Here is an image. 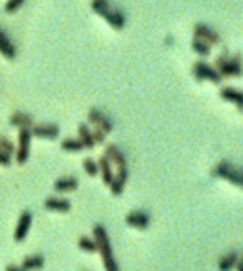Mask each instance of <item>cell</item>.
I'll return each instance as SVG.
<instances>
[{
    "instance_id": "6da1fadb",
    "label": "cell",
    "mask_w": 243,
    "mask_h": 271,
    "mask_svg": "<svg viewBox=\"0 0 243 271\" xmlns=\"http://www.w3.org/2000/svg\"><path fill=\"white\" fill-rule=\"evenodd\" d=\"M93 241L97 243V250L101 252L105 269L120 271L116 258H114V252H112V247H110V239H109V233H107V228H105L103 224L93 226Z\"/></svg>"
},
{
    "instance_id": "8992f818",
    "label": "cell",
    "mask_w": 243,
    "mask_h": 271,
    "mask_svg": "<svg viewBox=\"0 0 243 271\" xmlns=\"http://www.w3.org/2000/svg\"><path fill=\"white\" fill-rule=\"evenodd\" d=\"M31 127H19V139H17V148H16V161L23 165L29 159L31 154Z\"/></svg>"
},
{
    "instance_id": "f546056e",
    "label": "cell",
    "mask_w": 243,
    "mask_h": 271,
    "mask_svg": "<svg viewBox=\"0 0 243 271\" xmlns=\"http://www.w3.org/2000/svg\"><path fill=\"white\" fill-rule=\"evenodd\" d=\"M10 163H12V155L4 154V152L0 150V165H2V167H10Z\"/></svg>"
},
{
    "instance_id": "5bb4252c",
    "label": "cell",
    "mask_w": 243,
    "mask_h": 271,
    "mask_svg": "<svg viewBox=\"0 0 243 271\" xmlns=\"http://www.w3.org/2000/svg\"><path fill=\"white\" fill-rule=\"evenodd\" d=\"M220 99H224L228 102H234L237 110L243 112V93L235 87H220Z\"/></svg>"
},
{
    "instance_id": "d6986e66",
    "label": "cell",
    "mask_w": 243,
    "mask_h": 271,
    "mask_svg": "<svg viewBox=\"0 0 243 271\" xmlns=\"http://www.w3.org/2000/svg\"><path fill=\"white\" fill-rule=\"evenodd\" d=\"M237 262H239L237 250H228L226 254H222V258L219 260V271H232Z\"/></svg>"
},
{
    "instance_id": "603a6c76",
    "label": "cell",
    "mask_w": 243,
    "mask_h": 271,
    "mask_svg": "<svg viewBox=\"0 0 243 271\" xmlns=\"http://www.w3.org/2000/svg\"><path fill=\"white\" fill-rule=\"evenodd\" d=\"M192 51L196 55H200V57H209V55H211V46L205 44L204 40L194 38L192 40Z\"/></svg>"
},
{
    "instance_id": "4fadbf2b",
    "label": "cell",
    "mask_w": 243,
    "mask_h": 271,
    "mask_svg": "<svg viewBox=\"0 0 243 271\" xmlns=\"http://www.w3.org/2000/svg\"><path fill=\"white\" fill-rule=\"evenodd\" d=\"M126 182H127V167H122V169H118V173L112 177V182L109 184L112 195H122V194H124Z\"/></svg>"
},
{
    "instance_id": "9a60e30c",
    "label": "cell",
    "mask_w": 243,
    "mask_h": 271,
    "mask_svg": "<svg viewBox=\"0 0 243 271\" xmlns=\"http://www.w3.org/2000/svg\"><path fill=\"white\" fill-rule=\"evenodd\" d=\"M0 55H4L6 59H16L17 49L14 46V42L10 40V36L6 34V31L0 29Z\"/></svg>"
},
{
    "instance_id": "d4e9b609",
    "label": "cell",
    "mask_w": 243,
    "mask_h": 271,
    "mask_svg": "<svg viewBox=\"0 0 243 271\" xmlns=\"http://www.w3.org/2000/svg\"><path fill=\"white\" fill-rule=\"evenodd\" d=\"M78 247H80V250H84V252H97V243H95L91 237H80Z\"/></svg>"
},
{
    "instance_id": "277c9868",
    "label": "cell",
    "mask_w": 243,
    "mask_h": 271,
    "mask_svg": "<svg viewBox=\"0 0 243 271\" xmlns=\"http://www.w3.org/2000/svg\"><path fill=\"white\" fill-rule=\"evenodd\" d=\"M215 177H220L224 178V180H228V182H232V184H235V186H243V175L241 171H239V167H235L234 163L230 161H220L215 169L211 171Z\"/></svg>"
},
{
    "instance_id": "e0dca14e",
    "label": "cell",
    "mask_w": 243,
    "mask_h": 271,
    "mask_svg": "<svg viewBox=\"0 0 243 271\" xmlns=\"http://www.w3.org/2000/svg\"><path fill=\"white\" fill-rule=\"evenodd\" d=\"M97 167H99V173H101L103 177V182L109 186L110 182H112V177H114V171H112V163L109 161V157L105 154L97 159Z\"/></svg>"
},
{
    "instance_id": "ffe728a7",
    "label": "cell",
    "mask_w": 243,
    "mask_h": 271,
    "mask_svg": "<svg viewBox=\"0 0 243 271\" xmlns=\"http://www.w3.org/2000/svg\"><path fill=\"white\" fill-rule=\"evenodd\" d=\"M44 207L50 210H57V212H69L71 210V201H67L63 197H47L44 201Z\"/></svg>"
},
{
    "instance_id": "2e32d148",
    "label": "cell",
    "mask_w": 243,
    "mask_h": 271,
    "mask_svg": "<svg viewBox=\"0 0 243 271\" xmlns=\"http://www.w3.org/2000/svg\"><path fill=\"white\" fill-rule=\"evenodd\" d=\"M78 184H80V180L76 177H63L55 180L54 188H55V192L65 194V192H74V190L78 188Z\"/></svg>"
},
{
    "instance_id": "30bf717a",
    "label": "cell",
    "mask_w": 243,
    "mask_h": 271,
    "mask_svg": "<svg viewBox=\"0 0 243 271\" xmlns=\"http://www.w3.org/2000/svg\"><path fill=\"white\" fill-rule=\"evenodd\" d=\"M31 133H32V137L54 140L59 137V127L55 124H34L31 127Z\"/></svg>"
},
{
    "instance_id": "ba28073f",
    "label": "cell",
    "mask_w": 243,
    "mask_h": 271,
    "mask_svg": "<svg viewBox=\"0 0 243 271\" xmlns=\"http://www.w3.org/2000/svg\"><path fill=\"white\" fill-rule=\"evenodd\" d=\"M87 120H89V124L95 125L97 129H101V131H105L107 135H109L110 131H112V120H110L105 112H101L99 109H89V112H87Z\"/></svg>"
},
{
    "instance_id": "52a82bcc",
    "label": "cell",
    "mask_w": 243,
    "mask_h": 271,
    "mask_svg": "<svg viewBox=\"0 0 243 271\" xmlns=\"http://www.w3.org/2000/svg\"><path fill=\"white\" fill-rule=\"evenodd\" d=\"M194 38L204 40L205 44H209V46H219L220 44V34L213 27H209V25L205 23L194 25Z\"/></svg>"
},
{
    "instance_id": "4dcf8cb0",
    "label": "cell",
    "mask_w": 243,
    "mask_h": 271,
    "mask_svg": "<svg viewBox=\"0 0 243 271\" xmlns=\"http://www.w3.org/2000/svg\"><path fill=\"white\" fill-rule=\"evenodd\" d=\"M6 271H25L23 267H17V265H8L6 267Z\"/></svg>"
},
{
    "instance_id": "cb8c5ba5",
    "label": "cell",
    "mask_w": 243,
    "mask_h": 271,
    "mask_svg": "<svg viewBox=\"0 0 243 271\" xmlns=\"http://www.w3.org/2000/svg\"><path fill=\"white\" fill-rule=\"evenodd\" d=\"M61 148H63L65 152H82L84 146H82V142H80L76 137H69V139H65L61 142Z\"/></svg>"
},
{
    "instance_id": "7c38bea8",
    "label": "cell",
    "mask_w": 243,
    "mask_h": 271,
    "mask_svg": "<svg viewBox=\"0 0 243 271\" xmlns=\"http://www.w3.org/2000/svg\"><path fill=\"white\" fill-rule=\"evenodd\" d=\"M126 224L131 226V228H137V230H147L150 224V216L142 210H133L126 216Z\"/></svg>"
},
{
    "instance_id": "44dd1931",
    "label": "cell",
    "mask_w": 243,
    "mask_h": 271,
    "mask_svg": "<svg viewBox=\"0 0 243 271\" xmlns=\"http://www.w3.org/2000/svg\"><path fill=\"white\" fill-rule=\"evenodd\" d=\"M76 139L82 142V146H84V150H91V148L95 146L93 142V135H91V129L87 127L86 124H80L78 125V137Z\"/></svg>"
},
{
    "instance_id": "7402d4cb",
    "label": "cell",
    "mask_w": 243,
    "mask_h": 271,
    "mask_svg": "<svg viewBox=\"0 0 243 271\" xmlns=\"http://www.w3.org/2000/svg\"><path fill=\"white\" fill-rule=\"evenodd\" d=\"M21 267L25 271H34V269H42L44 267V256L34 254V256H27L21 263Z\"/></svg>"
},
{
    "instance_id": "9c48e42d",
    "label": "cell",
    "mask_w": 243,
    "mask_h": 271,
    "mask_svg": "<svg viewBox=\"0 0 243 271\" xmlns=\"http://www.w3.org/2000/svg\"><path fill=\"white\" fill-rule=\"evenodd\" d=\"M31 226H32V212L31 210H23L21 216H19V220H17L16 233H14L16 243H21V241L27 237V233H29V230H31Z\"/></svg>"
},
{
    "instance_id": "f1b7e54d",
    "label": "cell",
    "mask_w": 243,
    "mask_h": 271,
    "mask_svg": "<svg viewBox=\"0 0 243 271\" xmlns=\"http://www.w3.org/2000/svg\"><path fill=\"white\" fill-rule=\"evenodd\" d=\"M91 135H93V142H95V144H103V142L107 140V133L101 131V129H97V127H95L93 131H91Z\"/></svg>"
},
{
    "instance_id": "8fae6325",
    "label": "cell",
    "mask_w": 243,
    "mask_h": 271,
    "mask_svg": "<svg viewBox=\"0 0 243 271\" xmlns=\"http://www.w3.org/2000/svg\"><path fill=\"white\" fill-rule=\"evenodd\" d=\"M105 155L109 157V161L112 165H116L118 169H122V167H127V159H126V154L116 146V144H107V150H105Z\"/></svg>"
},
{
    "instance_id": "484cf974",
    "label": "cell",
    "mask_w": 243,
    "mask_h": 271,
    "mask_svg": "<svg viewBox=\"0 0 243 271\" xmlns=\"http://www.w3.org/2000/svg\"><path fill=\"white\" fill-rule=\"evenodd\" d=\"M0 150L4 152V154H8V155H14L16 154V146H14V142L8 139V137H0Z\"/></svg>"
},
{
    "instance_id": "4316f807",
    "label": "cell",
    "mask_w": 243,
    "mask_h": 271,
    "mask_svg": "<svg viewBox=\"0 0 243 271\" xmlns=\"http://www.w3.org/2000/svg\"><path fill=\"white\" fill-rule=\"evenodd\" d=\"M84 171H86L89 177H97V175H99L97 161H95V159H91V157H86V159H84Z\"/></svg>"
},
{
    "instance_id": "83f0119b",
    "label": "cell",
    "mask_w": 243,
    "mask_h": 271,
    "mask_svg": "<svg viewBox=\"0 0 243 271\" xmlns=\"http://www.w3.org/2000/svg\"><path fill=\"white\" fill-rule=\"evenodd\" d=\"M23 2L25 0H8V2H6V6H4V10H6L8 14H16L17 10L23 6Z\"/></svg>"
},
{
    "instance_id": "ac0fdd59",
    "label": "cell",
    "mask_w": 243,
    "mask_h": 271,
    "mask_svg": "<svg viewBox=\"0 0 243 271\" xmlns=\"http://www.w3.org/2000/svg\"><path fill=\"white\" fill-rule=\"evenodd\" d=\"M10 125L12 127H32L34 125V116L27 112H14L10 116Z\"/></svg>"
},
{
    "instance_id": "5b68a950",
    "label": "cell",
    "mask_w": 243,
    "mask_h": 271,
    "mask_svg": "<svg viewBox=\"0 0 243 271\" xmlns=\"http://www.w3.org/2000/svg\"><path fill=\"white\" fill-rule=\"evenodd\" d=\"M192 74H194V78H196L198 82L207 80V82H211V84H215V85H219L220 82H222V76L217 72V69L205 61L194 63V65H192Z\"/></svg>"
},
{
    "instance_id": "7a4b0ae2",
    "label": "cell",
    "mask_w": 243,
    "mask_h": 271,
    "mask_svg": "<svg viewBox=\"0 0 243 271\" xmlns=\"http://www.w3.org/2000/svg\"><path fill=\"white\" fill-rule=\"evenodd\" d=\"M91 10L97 12L110 27H114L118 31L126 27V16L118 8H110L109 0H91Z\"/></svg>"
},
{
    "instance_id": "3957f363",
    "label": "cell",
    "mask_w": 243,
    "mask_h": 271,
    "mask_svg": "<svg viewBox=\"0 0 243 271\" xmlns=\"http://www.w3.org/2000/svg\"><path fill=\"white\" fill-rule=\"evenodd\" d=\"M215 69L222 76V80L224 78H239L241 76V59H239V55H232L230 51H222L215 59Z\"/></svg>"
}]
</instances>
